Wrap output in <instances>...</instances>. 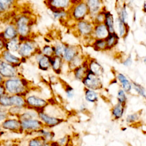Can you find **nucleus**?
I'll return each instance as SVG.
<instances>
[{
    "mask_svg": "<svg viewBox=\"0 0 146 146\" xmlns=\"http://www.w3.org/2000/svg\"><path fill=\"white\" fill-rule=\"evenodd\" d=\"M78 28L80 33L83 35H87L91 33L92 30V26L86 21H80L78 24Z\"/></svg>",
    "mask_w": 146,
    "mask_h": 146,
    "instance_id": "nucleus-13",
    "label": "nucleus"
},
{
    "mask_svg": "<svg viewBox=\"0 0 146 146\" xmlns=\"http://www.w3.org/2000/svg\"><path fill=\"white\" fill-rule=\"evenodd\" d=\"M133 88L141 96H143L144 98H145V91L144 88L141 86V85L136 83H133Z\"/></svg>",
    "mask_w": 146,
    "mask_h": 146,
    "instance_id": "nucleus-33",
    "label": "nucleus"
},
{
    "mask_svg": "<svg viewBox=\"0 0 146 146\" xmlns=\"http://www.w3.org/2000/svg\"><path fill=\"white\" fill-rule=\"evenodd\" d=\"M66 48L64 44H59L54 48V53L55 54L56 56L60 57L61 55H63Z\"/></svg>",
    "mask_w": 146,
    "mask_h": 146,
    "instance_id": "nucleus-31",
    "label": "nucleus"
},
{
    "mask_svg": "<svg viewBox=\"0 0 146 146\" xmlns=\"http://www.w3.org/2000/svg\"><path fill=\"white\" fill-rule=\"evenodd\" d=\"M140 114L137 112L128 115L126 117V121L129 124H132L136 122L140 118Z\"/></svg>",
    "mask_w": 146,
    "mask_h": 146,
    "instance_id": "nucleus-30",
    "label": "nucleus"
},
{
    "mask_svg": "<svg viewBox=\"0 0 146 146\" xmlns=\"http://www.w3.org/2000/svg\"><path fill=\"white\" fill-rule=\"evenodd\" d=\"M19 44L18 40L16 38L12 39L7 44L6 47L7 49L10 51H15L19 50Z\"/></svg>",
    "mask_w": 146,
    "mask_h": 146,
    "instance_id": "nucleus-28",
    "label": "nucleus"
},
{
    "mask_svg": "<svg viewBox=\"0 0 146 146\" xmlns=\"http://www.w3.org/2000/svg\"><path fill=\"white\" fill-rule=\"evenodd\" d=\"M2 125L3 128L11 131L22 130L21 121L17 119H7L2 123Z\"/></svg>",
    "mask_w": 146,
    "mask_h": 146,
    "instance_id": "nucleus-8",
    "label": "nucleus"
},
{
    "mask_svg": "<svg viewBox=\"0 0 146 146\" xmlns=\"http://www.w3.org/2000/svg\"><path fill=\"white\" fill-rule=\"evenodd\" d=\"M37 115H38V113L35 112L28 111V112H25V113L21 114L20 116V118H21L20 119L21 121V120H26V119H34L35 117H36Z\"/></svg>",
    "mask_w": 146,
    "mask_h": 146,
    "instance_id": "nucleus-29",
    "label": "nucleus"
},
{
    "mask_svg": "<svg viewBox=\"0 0 146 146\" xmlns=\"http://www.w3.org/2000/svg\"><path fill=\"white\" fill-rule=\"evenodd\" d=\"M86 5L87 6L88 10L92 13H97L100 6V0H86Z\"/></svg>",
    "mask_w": 146,
    "mask_h": 146,
    "instance_id": "nucleus-16",
    "label": "nucleus"
},
{
    "mask_svg": "<svg viewBox=\"0 0 146 146\" xmlns=\"http://www.w3.org/2000/svg\"><path fill=\"white\" fill-rule=\"evenodd\" d=\"M127 15H127L125 8H123V9L121 10V19H120V20L124 23L126 22V20L127 19V17H128Z\"/></svg>",
    "mask_w": 146,
    "mask_h": 146,
    "instance_id": "nucleus-41",
    "label": "nucleus"
},
{
    "mask_svg": "<svg viewBox=\"0 0 146 146\" xmlns=\"http://www.w3.org/2000/svg\"><path fill=\"white\" fill-rule=\"evenodd\" d=\"M25 102L26 104H27L31 108H34L35 110L38 109V112L43 111V110L48 104V103L46 100L34 95L29 96Z\"/></svg>",
    "mask_w": 146,
    "mask_h": 146,
    "instance_id": "nucleus-4",
    "label": "nucleus"
},
{
    "mask_svg": "<svg viewBox=\"0 0 146 146\" xmlns=\"http://www.w3.org/2000/svg\"><path fill=\"white\" fill-rule=\"evenodd\" d=\"M50 60L54 70L56 72L60 71L62 66V59L60 57L56 56L52 59H50Z\"/></svg>",
    "mask_w": 146,
    "mask_h": 146,
    "instance_id": "nucleus-26",
    "label": "nucleus"
},
{
    "mask_svg": "<svg viewBox=\"0 0 146 146\" xmlns=\"http://www.w3.org/2000/svg\"><path fill=\"white\" fill-rule=\"evenodd\" d=\"M86 71L84 70V68L83 67H77L76 71H75V77L76 79L79 80H83V79L84 78V74H86Z\"/></svg>",
    "mask_w": 146,
    "mask_h": 146,
    "instance_id": "nucleus-34",
    "label": "nucleus"
},
{
    "mask_svg": "<svg viewBox=\"0 0 146 146\" xmlns=\"http://www.w3.org/2000/svg\"><path fill=\"white\" fill-rule=\"evenodd\" d=\"M16 35L17 30L13 26L10 25L6 28L4 33V36L5 38L7 39H12L15 38Z\"/></svg>",
    "mask_w": 146,
    "mask_h": 146,
    "instance_id": "nucleus-23",
    "label": "nucleus"
},
{
    "mask_svg": "<svg viewBox=\"0 0 146 146\" xmlns=\"http://www.w3.org/2000/svg\"><path fill=\"white\" fill-rule=\"evenodd\" d=\"M13 0H0V6L3 11L8 9L11 6Z\"/></svg>",
    "mask_w": 146,
    "mask_h": 146,
    "instance_id": "nucleus-36",
    "label": "nucleus"
},
{
    "mask_svg": "<svg viewBox=\"0 0 146 146\" xmlns=\"http://www.w3.org/2000/svg\"><path fill=\"white\" fill-rule=\"evenodd\" d=\"M90 71L92 74L99 76L103 72L101 65L96 61H92L90 63Z\"/></svg>",
    "mask_w": 146,
    "mask_h": 146,
    "instance_id": "nucleus-18",
    "label": "nucleus"
},
{
    "mask_svg": "<svg viewBox=\"0 0 146 146\" xmlns=\"http://www.w3.org/2000/svg\"><path fill=\"white\" fill-rule=\"evenodd\" d=\"M34 46L30 42H25L22 43L19 48V54L22 57H27L30 55L34 51Z\"/></svg>",
    "mask_w": 146,
    "mask_h": 146,
    "instance_id": "nucleus-9",
    "label": "nucleus"
},
{
    "mask_svg": "<svg viewBox=\"0 0 146 146\" xmlns=\"http://www.w3.org/2000/svg\"><path fill=\"white\" fill-rule=\"evenodd\" d=\"M58 144L60 145V146H64L67 143V137L66 136H64L62 138H60L57 141H56Z\"/></svg>",
    "mask_w": 146,
    "mask_h": 146,
    "instance_id": "nucleus-43",
    "label": "nucleus"
},
{
    "mask_svg": "<svg viewBox=\"0 0 146 146\" xmlns=\"http://www.w3.org/2000/svg\"><path fill=\"white\" fill-rule=\"evenodd\" d=\"M38 63L40 68L43 70H46L47 68H48L51 64L50 58L46 55L40 57Z\"/></svg>",
    "mask_w": 146,
    "mask_h": 146,
    "instance_id": "nucleus-24",
    "label": "nucleus"
},
{
    "mask_svg": "<svg viewBox=\"0 0 146 146\" xmlns=\"http://www.w3.org/2000/svg\"><path fill=\"white\" fill-rule=\"evenodd\" d=\"M25 84L23 80L18 79H9L5 82V87L7 91L13 94H19L24 92Z\"/></svg>",
    "mask_w": 146,
    "mask_h": 146,
    "instance_id": "nucleus-1",
    "label": "nucleus"
},
{
    "mask_svg": "<svg viewBox=\"0 0 146 146\" xmlns=\"http://www.w3.org/2000/svg\"><path fill=\"white\" fill-rule=\"evenodd\" d=\"M3 58L6 61L11 63H18L20 62V59L14 56L8 51H5L2 53Z\"/></svg>",
    "mask_w": 146,
    "mask_h": 146,
    "instance_id": "nucleus-21",
    "label": "nucleus"
},
{
    "mask_svg": "<svg viewBox=\"0 0 146 146\" xmlns=\"http://www.w3.org/2000/svg\"><path fill=\"white\" fill-rule=\"evenodd\" d=\"M66 92L67 97L72 98L74 96V90L72 87L68 86L66 88Z\"/></svg>",
    "mask_w": 146,
    "mask_h": 146,
    "instance_id": "nucleus-42",
    "label": "nucleus"
},
{
    "mask_svg": "<svg viewBox=\"0 0 146 146\" xmlns=\"http://www.w3.org/2000/svg\"><path fill=\"white\" fill-rule=\"evenodd\" d=\"M70 0H51V5L52 7L58 9L64 8L68 6Z\"/></svg>",
    "mask_w": 146,
    "mask_h": 146,
    "instance_id": "nucleus-25",
    "label": "nucleus"
},
{
    "mask_svg": "<svg viewBox=\"0 0 146 146\" xmlns=\"http://www.w3.org/2000/svg\"><path fill=\"white\" fill-rule=\"evenodd\" d=\"M117 78L121 84L123 90L127 92H129L132 88V85L127 78L123 74H119L117 75Z\"/></svg>",
    "mask_w": 146,
    "mask_h": 146,
    "instance_id": "nucleus-17",
    "label": "nucleus"
},
{
    "mask_svg": "<svg viewBox=\"0 0 146 146\" xmlns=\"http://www.w3.org/2000/svg\"><path fill=\"white\" fill-rule=\"evenodd\" d=\"M132 63V60H131V59L130 58H127L125 61H124V62L123 63V64H124V65H125V66H129V65H131V64Z\"/></svg>",
    "mask_w": 146,
    "mask_h": 146,
    "instance_id": "nucleus-44",
    "label": "nucleus"
},
{
    "mask_svg": "<svg viewBox=\"0 0 146 146\" xmlns=\"http://www.w3.org/2000/svg\"><path fill=\"white\" fill-rule=\"evenodd\" d=\"M50 146H60L56 141V142H54V141L51 142L50 143Z\"/></svg>",
    "mask_w": 146,
    "mask_h": 146,
    "instance_id": "nucleus-47",
    "label": "nucleus"
},
{
    "mask_svg": "<svg viewBox=\"0 0 146 146\" xmlns=\"http://www.w3.org/2000/svg\"><path fill=\"white\" fill-rule=\"evenodd\" d=\"M11 106H14V107H17L19 108H22L25 106L26 102L25 99L18 95H13L10 96Z\"/></svg>",
    "mask_w": 146,
    "mask_h": 146,
    "instance_id": "nucleus-14",
    "label": "nucleus"
},
{
    "mask_svg": "<svg viewBox=\"0 0 146 146\" xmlns=\"http://www.w3.org/2000/svg\"><path fill=\"white\" fill-rule=\"evenodd\" d=\"M125 109V106L119 103L115 104L111 110V113L115 120L120 119L123 115Z\"/></svg>",
    "mask_w": 146,
    "mask_h": 146,
    "instance_id": "nucleus-12",
    "label": "nucleus"
},
{
    "mask_svg": "<svg viewBox=\"0 0 146 146\" xmlns=\"http://www.w3.org/2000/svg\"><path fill=\"white\" fill-rule=\"evenodd\" d=\"M108 29L106 25L100 24L95 28V34L99 39H106L109 35Z\"/></svg>",
    "mask_w": 146,
    "mask_h": 146,
    "instance_id": "nucleus-11",
    "label": "nucleus"
},
{
    "mask_svg": "<svg viewBox=\"0 0 146 146\" xmlns=\"http://www.w3.org/2000/svg\"><path fill=\"white\" fill-rule=\"evenodd\" d=\"M43 52L46 56L49 57L54 54V48L50 46L46 45L43 48Z\"/></svg>",
    "mask_w": 146,
    "mask_h": 146,
    "instance_id": "nucleus-37",
    "label": "nucleus"
},
{
    "mask_svg": "<svg viewBox=\"0 0 146 146\" xmlns=\"http://www.w3.org/2000/svg\"><path fill=\"white\" fill-rule=\"evenodd\" d=\"M29 25V21L27 17L22 16L18 19L17 22V30L21 36H25L27 35L30 30Z\"/></svg>",
    "mask_w": 146,
    "mask_h": 146,
    "instance_id": "nucleus-6",
    "label": "nucleus"
},
{
    "mask_svg": "<svg viewBox=\"0 0 146 146\" xmlns=\"http://www.w3.org/2000/svg\"><path fill=\"white\" fill-rule=\"evenodd\" d=\"M0 74L3 76L12 78L15 76L16 71L12 65L0 59Z\"/></svg>",
    "mask_w": 146,
    "mask_h": 146,
    "instance_id": "nucleus-7",
    "label": "nucleus"
},
{
    "mask_svg": "<svg viewBox=\"0 0 146 146\" xmlns=\"http://www.w3.org/2000/svg\"><path fill=\"white\" fill-rule=\"evenodd\" d=\"M29 146H50L47 140L41 136L31 139L29 142Z\"/></svg>",
    "mask_w": 146,
    "mask_h": 146,
    "instance_id": "nucleus-15",
    "label": "nucleus"
},
{
    "mask_svg": "<svg viewBox=\"0 0 146 146\" xmlns=\"http://www.w3.org/2000/svg\"><path fill=\"white\" fill-rule=\"evenodd\" d=\"M38 133L40 134V136L44 137L46 140H51L53 139L55 136V133L52 131H48L43 128L39 129L36 131Z\"/></svg>",
    "mask_w": 146,
    "mask_h": 146,
    "instance_id": "nucleus-27",
    "label": "nucleus"
},
{
    "mask_svg": "<svg viewBox=\"0 0 146 146\" xmlns=\"http://www.w3.org/2000/svg\"><path fill=\"white\" fill-rule=\"evenodd\" d=\"M38 116L40 119V121L43 123L44 125L48 127H53L56 126L64 121L63 119L49 115L43 112V111L38 112Z\"/></svg>",
    "mask_w": 146,
    "mask_h": 146,
    "instance_id": "nucleus-5",
    "label": "nucleus"
},
{
    "mask_svg": "<svg viewBox=\"0 0 146 146\" xmlns=\"http://www.w3.org/2000/svg\"><path fill=\"white\" fill-rule=\"evenodd\" d=\"M117 100L118 103L125 106V103L127 102V97L124 91L123 90H120L117 92Z\"/></svg>",
    "mask_w": 146,
    "mask_h": 146,
    "instance_id": "nucleus-32",
    "label": "nucleus"
},
{
    "mask_svg": "<svg viewBox=\"0 0 146 146\" xmlns=\"http://www.w3.org/2000/svg\"><path fill=\"white\" fill-rule=\"evenodd\" d=\"M2 77L0 76V83H1V82H2Z\"/></svg>",
    "mask_w": 146,
    "mask_h": 146,
    "instance_id": "nucleus-48",
    "label": "nucleus"
},
{
    "mask_svg": "<svg viewBox=\"0 0 146 146\" xmlns=\"http://www.w3.org/2000/svg\"><path fill=\"white\" fill-rule=\"evenodd\" d=\"M96 46L99 49H103L107 47L106 41L104 39H99L96 42Z\"/></svg>",
    "mask_w": 146,
    "mask_h": 146,
    "instance_id": "nucleus-39",
    "label": "nucleus"
},
{
    "mask_svg": "<svg viewBox=\"0 0 146 146\" xmlns=\"http://www.w3.org/2000/svg\"><path fill=\"white\" fill-rule=\"evenodd\" d=\"M0 131H1V130H0Z\"/></svg>",
    "mask_w": 146,
    "mask_h": 146,
    "instance_id": "nucleus-49",
    "label": "nucleus"
},
{
    "mask_svg": "<svg viewBox=\"0 0 146 146\" xmlns=\"http://www.w3.org/2000/svg\"><path fill=\"white\" fill-rule=\"evenodd\" d=\"M0 103L3 106H11L10 96L2 95L0 97Z\"/></svg>",
    "mask_w": 146,
    "mask_h": 146,
    "instance_id": "nucleus-35",
    "label": "nucleus"
},
{
    "mask_svg": "<svg viewBox=\"0 0 146 146\" xmlns=\"http://www.w3.org/2000/svg\"><path fill=\"white\" fill-rule=\"evenodd\" d=\"M85 98L87 102L91 103H94L98 100V96L96 92L94 90L86 89L85 91Z\"/></svg>",
    "mask_w": 146,
    "mask_h": 146,
    "instance_id": "nucleus-22",
    "label": "nucleus"
},
{
    "mask_svg": "<svg viewBox=\"0 0 146 146\" xmlns=\"http://www.w3.org/2000/svg\"><path fill=\"white\" fill-rule=\"evenodd\" d=\"M53 14L55 18H60L64 17L66 15V13L64 11H54L53 12Z\"/></svg>",
    "mask_w": 146,
    "mask_h": 146,
    "instance_id": "nucleus-40",
    "label": "nucleus"
},
{
    "mask_svg": "<svg viewBox=\"0 0 146 146\" xmlns=\"http://www.w3.org/2000/svg\"><path fill=\"white\" fill-rule=\"evenodd\" d=\"M3 92H4V88L2 86H0V97L2 95H3Z\"/></svg>",
    "mask_w": 146,
    "mask_h": 146,
    "instance_id": "nucleus-46",
    "label": "nucleus"
},
{
    "mask_svg": "<svg viewBox=\"0 0 146 146\" xmlns=\"http://www.w3.org/2000/svg\"><path fill=\"white\" fill-rule=\"evenodd\" d=\"M88 11V8L85 3L78 4L73 11V15L76 19H81L84 17Z\"/></svg>",
    "mask_w": 146,
    "mask_h": 146,
    "instance_id": "nucleus-10",
    "label": "nucleus"
},
{
    "mask_svg": "<svg viewBox=\"0 0 146 146\" xmlns=\"http://www.w3.org/2000/svg\"><path fill=\"white\" fill-rule=\"evenodd\" d=\"M119 35L120 36H123L126 31V29L125 27L124 23H123L120 19L119 20Z\"/></svg>",
    "mask_w": 146,
    "mask_h": 146,
    "instance_id": "nucleus-38",
    "label": "nucleus"
},
{
    "mask_svg": "<svg viewBox=\"0 0 146 146\" xmlns=\"http://www.w3.org/2000/svg\"><path fill=\"white\" fill-rule=\"evenodd\" d=\"M21 125L22 131L36 132L44 127L43 123L40 120L35 119L21 120Z\"/></svg>",
    "mask_w": 146,
    "mask_h": 146,
    "instance_id": "nucleus-3",
    "label": "nucleus"
},
{
    "mask_svg": "<svg viewBox=\"0 0 146 146\" xmlns=\"http://www.w3.org/2000/svg\"><path fill=\"white\" fill-rule=\"evenodd\" d=\"M76 50L74 48L71 47H66L63 56L66 61L70 62L76 56Z\"/></svg>",
    "mask_w": 146,
    "mask_h": 146,
    "instance_id": "nucleus-19",
    "label": "nucleus"
},
{
    "mask_svg": "<svg viewBox=\"0 0 146 146\" xmlns=\"http://www.w3.org/2000/svg\"><path fill=\"white\" fill-rule=\"evenodd\" d=\"M83 83L88 89L92 90H99L102 87L100 79L90 71L83 79Z\"/></svg>",
    "mask_w": 146,
    "mask_h": 146,
    "instance_id": "nucleus-2",
    "label": "nucleus"
},
{
    "mask_svg": "<svg viewBox=\"0 0 146 146\" xmlns=\"http://www.w3.org/2000/svg\"><path fill=\"white\" fill-rule=\"evenodd\" d=\"M6 117V113L3 111H0V120L5 119Z\"/></svg>",
    "mask_w": 146,
    "mask_h": 146,
    "instance_id": "nucleus-45",
    "label": "nucleus"
},
{
    "mask_svg": "<svg viewBox=\"0 0 146 146\" xmlns=\"http://www.w3.org/2000/svg\"><path fill=\"white\" fill-rule=\"evenodd\" d=\"M106 22V26L108 29L110 34L114 33V26H113V19L112 15L108 13L105 14V20Z\"/></svg>",
    "mask_w": 146,
    "mask_h": 146,
    "instance_id": "nucleus-20",
    "label": "nucleus"
}]
</instances>
